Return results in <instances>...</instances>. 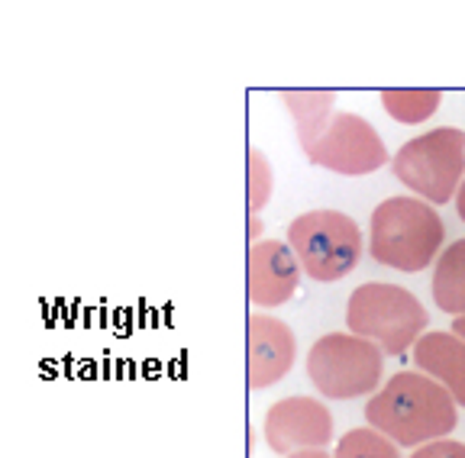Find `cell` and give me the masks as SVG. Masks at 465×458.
Instances as JSON below:
<instances>
[{"mask_svg": "<svg viewBox=\"0 0 465 458\" xmlns=\"http://www.w3.org/2000/svg\"><path fill=\"white\" fill-rule=\"evenodd\" d=\"M459 423V404L443 385H436L423 371H398L371 394L365 404V426L385 433L401 449L450 439Z\"/></svg>", "mask_w": 465, "mask_h": 458, "instance_id": "6da1fadb", "label": "cell"}, {"mask_svg": "<svg viewBox=\"0 0 465 458\" xmlns=\"http://www.w3.org/2000/svg\"><path fill=\"white\" fill-rule=\"evenodd\" d=\"M446 223L433 204L414 194L388 197L371 210L369 255L394 271H423L443 255Z\"/></svg>", "mask_w": 465, "mask_h": 458, "instance_id": "7a4b0ae2", "label": "cell"}, {"mask_svg": "<svg viewBox=\"0 0 465 458\" xmlns=\"http://www.w3.org/2000/svg\"><path fill=\"white\" fill-rule=\"evenodd\" d=\"M430 313L417 294H411L401 284L369 281L359 284L349 294L346 304V329L375 342L385 356H407L417 339L427 333Z\"/></svg>", "mask_w": 465, "mask_h": 458, "instance_id": "3957f363", "label": "cell"}, {"mask_svg": "<svg viewBox=\"0 0 465 458\" xmlns=\"http://www.w3.org/2000/svg\"><path fill=\"white\" fill-rule=\"evenodd\" d=\"M304 278L320 284H333L359 268L369 252L362 229L342 210H307L291 219L288 239Z\"/></svg>", "mask_w": 465, "mask_h": 458, "instance_id": "277c9868", "label": "cell"}, {"mask_svg": "<svg viewBox=\"0 0 465 458\" xmlns=\"http://www.w3.org/2000/svg\"><path fill=\"white\" fill-rule=\"evenodd\" d=\"M307 378L327 400L371 397L385 385V352L349 329L327 333L307 352Z\"/></svg>", "mask_w": 465, "mask_h": 458, "instance_id": "5b68a950", "label": "cell"}, {"mask_svg": "<svg viewBox=\"0 0 465 458\" xmlns=\"http://www.w3.org/2000/svg\"><path fill=\"white\" fill-rule=\"evenodd\" d=\"M391 171L411 194L427 204H450L465 181V132L456 126H436L407 139L394 152Z\"/></svg>", "mask_w": 465, "mask_h": 458, "instance_id": "8992f818", "label": "cell"}, {"mask_svg": "<svg viewBox=\"0 0 465 458\" xmlns=\"http://www.w3.org/2000/svg\"><path fill=\"white\" fill-rule=\"evenodd\" d=\"M304 155L311 165L342 178L371 175V171H378V168H385L391 161L385 139L378 136L375 126L365 117H359V113H349V110H336L327 130L304 146Z\"/></svg>", "mask_w": 465, "mask_h": 458, "instance_id": "52a82bcc", "label": "cell"}, {"mask_svg": "<svg viewBox=\"0 0 465 458\" xmlns=\"http://www.w3.org/2000/svg\"><path fill=\"white\" fill-rule=\"evenodd\" d=\"M333 410L323 400L307 397V394H291L265 410L262 436L275 455L288 458L294 452L327 449L333 443Z\"/></svg>", "mask_w": 465, "mask_h": 458, "instance_id": "ba28073f", "label": "cell"}, {"mask_svg": "<svg viewBox=\"0 0 465 458\" xmlns=\"http://www.w3.org/2000/svg\"><path fill=\"white\" fill-rule=\"evenodd\" d=\"M298 258L291 252L288 242L282 239H262L249 246V268H246V294L249 304L259 310H275L284 307L301 287Z\"/></svg>", "mask_w": 465, "mask_h": 458, "instance_id": "9c48e42d", "label": "cell"}, {"mask_svg": "<svg viewBox=\"0 0 465 458\" xmlns=\"http://www.w3.org/2000/svg\"><path fill=\"white\" fill-rule=\"evenodd\" d=\"M246 381L252 391H269L294 368L298 339H294L288 323L272 317V313H252L246 320Z\"/></svg>", "mask_w": 465, "mask_h": 458, "instance_id": "30bf717a", "label": "cell"}, {"mask_svg": "<svg viewBox=\"0 0 465 458\" xmlns=\"http://www.w3.org/2000/svg\"><path fill=\"white\" fill-rule=\"evenodd\" d=\"M411 358L417 371L443 385L465 410V339H459L452 329H427L411 349Z\"/></svg>", "mask_w": 465, "mask_h": 458, "instance_id": "8fae6325", "label": "cell"}, {"mask_svg": "<svg viewBox=\"0 0 465 458\" xmlns=\"http://www.w3.org/2000/svg\"><path fill=\"white\" fill-rule=\"evenodd\" d=\"M436 310L450 313L452 320L465 317V239H456L436 258L433 281H430Z\"/></svg>", "mask_w": 465, "mask_h": 458, "instance_id": "7c38bea8", "label": "cell"}, {"mask_svg": "<svg viewBox=\"0 0 465 458\" xmlns=\"http://www.w3.org/2000/svg\"><path fill=\"white\" fill-rule=\"evenodd\" d=\"M282 103L288 107L291 120H294L301 149L327 130L330 117L336 113L333 91H282Z\"/></svg>", "mask_w": 465, "mask_h": 458, "instance_id": "4fadbf2b", "label": "cell"}, {"mask_svg": "<svg viewBox=\"0 0 465 458\" xmlns=\"http://www.w3.org/2000/svg\"><path fill=\"white\" fill-rule=\"evenodd\" d=\"M378 97H381V110L401 126L427 123L443 103V94L433 88H385Z\"/></svg>", "mask_w": 465, "mask_h": 458, "instance_id": "5bb4252c", "label": "cell"}, {"mask_svg": "<svg viewBox=\"0 0 465 458\" xmlns=\"http://www.w3.org/2000/svg\"><path fill=\"white\" fill-rule=\"evenodd\" d=\"M333 458H404L401 445L371 426H356L336 439Z\"/></svg>", "mask_w": 465, "mask_h": 458, "instance_id": "9a60e30c", "label": "cell"}, {"mask_svg": "<svg viewBox=\"0 0 465 458\" xmlns=\"http://www.w3.org/2000/svg\"><path fill=\"white\" fill-rule=\"evenodd\" d=\"M272 190H275V168H272L269 155L262 152V149L249 146V155H246V204H249V213L262 217V210H265L269 200H272Z\"/></svg>", "mask_w": 465, "mask_h": 458, "instance_id": "2e32d148", "label": "cell"}, {"mask_svg": "<svg viewBox=\"0 0 465 458\" xmlns=\"http://www.w3.org/2000/svg\"><path fill=\"white\" fill-rule=\"evenodd\" d=\"M411 458H465V443H459V439H440V443L414 449Z\"/></svg>", "mask_w": 465, "mask_h": 458, "instance_id": "e0dca14e", "label": "cell"}, {"mask_svg": "<svg viewBox=\"0 0 465 458\" xmlns=\"http://www.w3.org/2000/svg\"><path fill=\"white\" fill-rule=\"evenodd\" d=\"M262 229H265V223H262V217H255V213H249V246H255V242H262Z\"/></svg>", "mask_w": 465, "mask_h": 458, "instance_id": "ac0fdd59", "label": "cell"}, {"mask_svg": "<svg viewBox=\"0 0 465 458\" xmlns=\"http://www.w3.org/2000/svg\"><path fill=\"white\" fill-rule=\"evenodd\" d=\"M288 458H333L327 449H311V452H294V455H288Z\"/></svg>", "mask_w": 465, "mask_h": 458, "instance_id": "d6986e66", "label": "cell"}, {"mask_svg": "<svg viewBox=\"0 0 465 458\" xmlns=\"http://www.w3.org/2000/svg\"><path fill=\"white\" fill-rule=\"evenodd\" d=\"M452 204H456L459 219L465 223V181H462V188H459V194H456V200H452Z\"/></svg>", "mask_w": 465, "mask_h": 458, "instance_id": "ffe728a7", "label": "cell"}, {"mask_svg": "<svg viewBox=\"0 0 465 458\" xmlns=\"http://www.w3.org/2000/svg\"><path fill=\"white\" fill-rule=\"evenodd\" d=\"M452 333L459 336V339H465V317H456V320H452Z\"/></svg>", "mask_w": 465, "mask_h": 458, "instance_id": "44dd1931", "label": "cell"}]
</instances>
